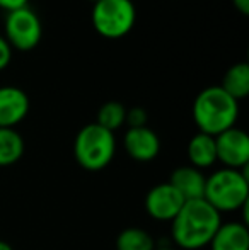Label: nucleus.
<instances>
[{
  "mask_svg": "<svg viewBox=\"0 0 249 250\" xmlns=\"http://www.w3.org/2000/svg\"><path fill=\"white\" fill-rule=\"evenodd\" d=\"M222 225V214L205 199L184 201L171 221V237L181 250H200L210 244Z\"/></svg>",
  "mask_w": 249,
  "mask_h": 250,
  "instance_id": "obj_1",
  "label": "nucleus"
},
{
  "mask_svg": "<svg viewBox=\"0 0 249 250\" xmlns=\"http://www.w3.org/2000/svg\"><path fill=\"white\" fill-rule=\"evenodd\" d=\"M239 118V102L220 85L203 89L193 102V119L200 133L217 136L236 126Z\"/></svg>",
  "mask_w": 249,
  "mask_h": 250,
  "instance_id": "obj_2",
  "label": "nucleus"
},
{
  "mask_svg": "<svg viewBox=\"0 0 249 250\" xmlns=\"http://www.w3.org/2000/svg\"><path fill=\"white\" fill-rule=\"evenodd\" d=\"M203 199L220 214L244 209L249 199L248 168L237 170L222 167L210 174L205 181Z\"/></svg>",
  "mask_w": 249,
  "mask_h": 250,
  "instance_id": "obj_3",
  "label": "nucleus"
},
{
  "mask_svg": "<svg viewBox=\"0 0 249 250\" xmlns=\"http://www.w3.org/2000/svg\"><path fill=\"white\" fill-rule=\"evenodd\" d=\"M116 153L114 133L97 123L86 125L73 140V157L77 164L89 172H99L113 162Z\"/></svg>",
  "mask_w": 249,
  "mask_h": 250,
  "instance_id": "obj_4",
  "label": "nucleus"
},
{
  "mask_svg": "<svg viewBox=\"0 0 249 250\" xmlns=\"http://www.w3.org/2000/svg\"><path fill=\"white\" fill-rule=\"evenodd\" d=\"M91 21L97 34L108 40H120L133 29L136 9L132 0H97Z\"/></svg>",
  "mask_w": 249,
  "mask_h": 250,
  "instance_id": "obj_5",
  "label": "nucleus"
},
{
  "mask_svg": "<svg viewBox=\"0 0 249 250\" xmlns=\"http://www.w3.org/2000/svg\"><path fill=\"white\" fill-rule=\"evenodd\" d=\"M10 48L19 51H31L40 44L43 38V24L38 14L29 7L7 12L5 36Z\"/></svg>",
  "mask_w": 249,
  "mask_h": 250,
  "instance_id": "obj_6",
  "label": "nucleus"
},
{
  "mask_svg": "<svg viewBox=\"0 0 249 250\" xmlns=\"http://www.w3.org/2000/svg\"><path fill=\"white\" fill-rule=\"evenodd\" d=\"M217 162L227 168L243 170L249 164V136L239 128L226 129L215 136Z\"/></svg>",
  "mask_w": 249,
  "mask_h": 250,
  "instance_id": "obj_7",
  "label": "nucleus"
},
{
  "mask_svg": "<svg viewBox=\"0 0 249 250\" xmlns=\"http://www.w3.org/2000/svg\"><path fill=\"white\" fill-rule=\"evenodd\" d=\"M184 199L169 182L157 184L147 192L145 211L150 218L157 221H173L174 216L183 208Z\"/></svg>",
  "mask_w": 249,
  "mask_h": 250,
  "instance_id": "obj_8",
  "label": "nucleus"
},
{
  "mask_svg": "<svg viewBox=\"0 0 249 250\" xmlns=\"http://www.w3.org/2000/svg\"><path fill=\"white\" fill-rule=\"evenodd\" d=\"M123 146L130 158L136 162H150L159 155L160 140L149 126L128 128L123 136Z\"/></svg>",
  "mask_w": 249,
  "mask_h": 250,
  "instance_id": "obj_9",
  "label": "nucleus"
},
{
  "mask_svg": "<svg viewBox=\"0 0 249 250\" xmlns=\"http://www.w3.org/2000/svg\"><path fill=\"white\" fill-rule=\"evenodd\" d=\"M29 97L14 85L0 87V128H16L29 112Z\"/></svg>",
  "mask_w": 249,
  "mask_h": 250,
  "instance_id": "obj_10",
  "label": "nucleus"
},
{
  "mask_svg": "<svg viewBox=\"0 0 249 250\" xmlns=\"http://www.w3.org/2000/svg\"><path fill=\"white\" fill-rule=\"evenodd\" d=\"M205 181L206 177L203 175L202 170L191 167V165H183V167L174 168L167 182L183 196L184 201H191L203 199Z\"/></svg>",
  "mask_w": 249,
  "mask_h": 250,
  "instance_id": "obj_11",
  "label": "nucleus"
},
{
  "mask_svg": "<svg viewBox=\"0 0 249 250\" xmlns=\"http://www.w3.org/2000/svg\"><path fill=\"white\" fill-rule=\"evenodd\" d=\"M210 250H249V230L244 221H227L210 240Z\"/></svg>",
  "mask_w": 249,
  "mask_h": 250,
  "instance_id": "obj_12",
  "label": "nucleus"
},
{
  "mask_svg": "<svg viewBox=\"0 0 249 250\" xmlns=\"http://www.w3.org/2000/svg\"><path fill=\"white\" fill-rule=\"evenodd\" d=\"M189 165L198 170L212 167L217 162V150H215V136L205 135V133H196L191 136L186 146Z\"/></svg>",
  "mask_w": 249,
  "mask_h": 250,
  "instance_id": "obj_13",
  "label": "nucleus"
},
{
  "mask_svg": "<svg viewBox=\"0 0 249 250\" xmlns=\"http://www.w3.org/2000/svg\"><path fill=\"white\" fill-rule=\"evenodd\" d=\"M220 87L237 102L241 99H244V97H248V94H249V65L248 63L239 62L230 66L226 72V75H224Z\"/></svg>",
  "mask_w": 249,
  "mask_h": 250,
  "instance_id": "obj_14",
  "label": "nucleus"
},
{
  "mask_svg": "<svg viewBox=\"0 0 249 250\" xmlns=\"http://www.w3.org/2000/svg\"><path fill=\"white\" fill-rule=\"evenodd\" d=\"M24 155V140L16 128H0V167H10Z\"/></svg>",
  "mask_w": 249,
  "mask_h": 250,
  "instance_id": "obj_15",
  "label": "nucleus"
},
{
  "mask_svg": "<svg viewBox=\"0 0 249 250\" xmlns=\"http://www.w3.org/2000/svg\"><path fill=\"white\" fill-rule=\"evenodd\" d=\"M156 240L143 228L130 227L120 231L116 238V250H154Z\"/></svg>",
  "mask_w": 249,
  "mask_h": 250,
  "instance_id": "obj_16",
  "label": "nucleus"
},
{
  "mask_svg": "<svg viewBox=\"0 0 249 250\" xmlns=\"http://www.w3.org/2000/svg\"><path fill=\"white\" fill-rule=\"evenodd\" d=\"M126 119V107L118 101H108L97 111V119L96 123L99 126H103L104 129L114 133L116 129H120L125 125Z\"/></svg>",
  "mask_w": 249,
  "mask_h": 250,
  "instance_id": "obj_17",
  "label": "nucleus"
},
{
  "mask_svg": "<svg viewBox=\"0 0 249 250\" xmlns=\"http://www.w3.org/2000/svg\"><path fill=\"white\" fill-rule=\"evenodd\" d=\"M147 121H149V116L143 107L126 109L125 123L128 125V128H142V126H147Z\"/></svg>",
  "mask_w": 249,
  "mask_h": 250,
  "instance_id": "obj_18",
  "label": "nucleus"
},
{
  "mask_svg": "<svg viewBox=\"0 0 249 250\" xmlns=\"http://www.w3.org/2000/svg\"><path fill=\"white\" fill-rule=\"evenodd\" d=\"M10 60H12V48L7 43L5 38L0 34V72L9 66Z\"/></svg>",
  "mask_w": 249,
  "mask_h": 250,
  "instance_id": "obj_19",
  "label": "nucleus"
},
{
  "mask_svg": "<svg viewBox=\"0 0 249 250\" xmlns=\"http://www.w3.org/2000/svg\"><path fill=\"white\" fill-rule=\"evenodd\" d=\"M27 2L29 0H0V9L7 10V12H12V10L27 7Z\"/></svg>",
  "mask_w": 249,
  "mask_h": 250,
  "instance_id": "obj_20",
  "label": "nucleus"
},
{
  "mask_svg": "<svg viewBox=\"0 0 249 250\" xmlns=\"http://www.w3.org/2000/svg\"><path fill=\"white\" fill-rule=\"evenodd\" d=\"M232 3L243 16H248L249 14V0H232Z\"/></svg>",
  "mask_w": 249,
  "mask_h": 250,
  "instance_id": "obj_21",
  "label": "nucleus"
},
{
  "mask_svg": "<svg viewBox=\"0 0 249 250\" xmlns=\"http://www.w3.org/2000/svg\"><path fill=\"white\" fill-rule=\"evenodd\" d=\"M0 250H14V249L10 247V244H7V242L0 240Z\"/></svg>",
  "mask_w": 249,
  "mask_h": 250,
  "instance_id": "obj_22",
  "label": "nucleus"
},
{
  "mask_svg": "<svg viewBox=\"0 0 249 250\" xmlns=\"http://www.w3.org/2000/svg\"><path fill=\"white\" fill-rule=\"evenodd\" d=\"M154 250H181V249H178V247H156Z\"/></svg>",
  "mask_w": 249,
  "mask_h": 250,
  "instance_id": "obj_23",
  "label": "nucleus"
},
{
  "mask_svg": "<svg viewBox=\"0 0 249 250\" xmlns=\"http://www.w3.org/2000/svg\"><path fill=\"white\" fill-rule=\"evenodd\" d=\"M92 2H97V0H92Z\"/></svg>",
  "mask_w": 249,
  "mask_h": 250,
  "instance_id": "obj_24",
  "label": "nucleus"
}]
</instances>
